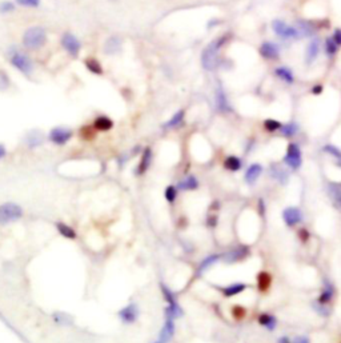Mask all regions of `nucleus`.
<instances>
[{"mask_svg": "<svg viewBox=\"0 0 341 343\" xmlns=\"http://www.w3.org/2000/svg\"><path fill=\"white\" fill-rule=\"evenodd\" d=\"M231 39V33H224L212 40L202 52V66L207 71H215L220 66V50Z\"/></svg>", "mask_w": 341, "mask_h": 343, "instance_id": "obj_1", "label": "nucleus"}, {"mask_svg": "<svg viewBox=\"0 0 341 343\" xmlns=\"http://www.w3.org/2000/svg\"><path fill=\"white\" fill-rule=\"evenodd\" d=\"M23 46L28 51H37L43 48L47 43V31L43 27L33 26L30 27L22 37Z\"/></svg>", "mask_w": 341, "mask_h": 343, "instance_id": "obj_2", "label": "nucleus"}, {"mask_svg": "<svg viewBox=\"0 0 341 343\" xmlns=\"http://www.w3.org/2000/svg\"><path fill=\"white\" fill-rule=\"evenodd\" d=\"M23 208L22 206L13 202H7V203L0 204V226H7V224L17 222L23 218Z\"/></svg>", "mask_w": 341, "mask_h": 343, "instance_id": "obj_3", "label": "nucleus"}, {"mask_svg": "<svg viewBox=\"0 0 341 343\" xmlns=\"http://www.w3.org/2000/svg\"><path fill=\"white\" fill-rule=\"evenodd\" d=\"M10 64L23 75H30L33 71L32 59L19 48H15L10 52Z\"/></svg>", "mask_w": 341, "mask_h": 343, "instance_id": "obj_4", "label": "nucleus"}, {"mask_svg": "<svg viewBox=\"0 0 341 343\" xmlns=\"http://www.w3.org/2000/svg\"><path fill=\"white\" fill-rule=\"evenodd\" d=\"M249 255H251V247L248 244H238V246L231 247L223 254L222 259L227 264H236L248 259Z\"/></svg>", "mask_w": 341, "mask_h": 343, "instance_id": "obj_5", "label": "nucleus"}, {"mask_svg": "<svg viewBox=\"0 0 341 343\" xmlns=\"http://www.w3.org/2000/svg\"><path fill=\"white\" fill-rule=\"evenodd\" d=\"M284 163L285 166L289 167L291 170L297 171L303 164V153L302 148L297 143H289L287 146L284 155Z\"/></svg>", "mask_w": 341, "mask_h": 343, "instance_id": "obj_6", "label": "nucleus"}, {"mask_svg": "<svg viewBox=\"0 0 341 343\" xmlns=\"http://www.w3.org/2000/svg\"><path fill=\"white\" fill-rule=\"evenodd\" d=\"M283 222L288 228H295L304 222V214L297 206L285 207L282 214Z\"/></svg>", "mask_w": 341, "mask_h": 343, "instance_id": "obj_7", "label": "nucleus"}, {"mask_svg": "<svg viewBox=\"0 0 341 343\" xmlns=\"http://www.w3.org/2000/svg\"><path fill=\"white\" fill-rule=\"evenodd\" d=\"M73 137V131L67 127H53L48 134V139L55 146H66Z\"/></svg>", "mask_w": 341, "mask_h": 343, "instance_id": "obj_8", "label": "nucleus"}, {"mask_svg": "<svg viewBox=\"0 0 341 343\" xmlns=\"http://www.w3.org/2000/svg\"><path fill=\"white\" fill-rule=\"evenodd\" d=\"M117 315H119V319L122 320V323L131 326V325L136 323V320L139 319L140 309L135 302H131V303H128L123 309H120Z\"/></svg>", "mask_w": 341, "mask_h": 343, "instance_id": "obj_9", "label": "nucleus"}, {"mask_svg": "<svg viewBox=\"0 0 341 343\" xmlns=\"http://www.w3.org/2000/svg\"><path fill=\"white\" fill-rule=\"evenodd\" d=\"M60 44L64 48L70 56H77L80 52V48H82V43H80V40L77 39L73 33L71 32H64L60 37Z\"/></svg>", "mask_w": 341, "mask_h": 343, "instance_id": "obj_10", "label": "nucleus"}, {"mask_svg": "<svg viewBox=\"0 0 341 343\" xmlns=\"http://www.w3.org/2000/svg\"><path fill=\"white\" fill-rule=\"evenodd\" d=\"M272 30L282 39H295V37L298 36L297 28L288 26L285 22L280 19H276L272 22Z\"/></svg>", "mask_w": 341, "mask_h": 343, "instance_id": "obj_11", "label": "nucleus"}, {"mask_svg": "<svg viewBox=\"0 0 341 343\" xmlns=\"http://www.w3.org/2000/svg\"><path fill=\"white\" fill-rule=\"evenodd\" d=\"M336 297V287L333 284V282L329 279H324L323 280V287L322 290H320V294H318V297L316 298V302L320 304H329L333 302Z\"/></svg>", "mask_w": 341, "mask_h": 343, "instance_id": "obj_12", "label": "nucleus"}, {"mask_svg": "<svg viewBox=\"0 0 341 343\" xmlns=\"http://www.w3.org/2000/svg\"><path fill=\"white\" fill-rule=\"evenodd\" d=\"M327 194L332 206L341 213V182H329L327 184Z\"/></svg>", "mask_w": 341, "mask_h": 343, "instance_id": "obj_13", "label": "nucleus"}, {"mask_svg": "<svg viewBox=\"0 0 341 343\" xmlns=\"http://www.w3.org/2000/svg\"><path fill=\"white\" fill-rule=\"evenodd\" d=\"M175 319H171V318H166L164 320V325H163L162 330H160L159 334V339L157 342L159 343H169L172 340L173 335H175Z\"/></svg>", "mask_w": 341, "mask_h": 343, "instance_id": "obj_14", "label": "nucleus"}, {"mask_svg": "<svg viewBox=\"0 0 341 343\" xmlns=\"http://www.w3.org/2000/svg\"><path fill=\"white\" fill-rule=\"evenodd\" d=\"M263 171H264V168H263V166L260 163L249 164L248 168L245 170V174H244L245 183L249 184V186H253V184H255L256 182L260 179Z\"/></svg>", "mask_w": 341, "mask_h": 343, "instance_id": "obj_15", "label": "nucleus"}, {"mask_svg": "<svg viewBox=\"0 0 341 343\" xmlns=\"http://www.w3.org/2000/svg\"><path fill=\"white\" fill-rule=\"evenodd\" d=\"M258 52L267 60H277L280 58L278 47L275 43H271V42H264L258 48Z\"/></svg>", "mask_w": 341, "mask_h": 343, "instance_id": "obj_16", "label": "nucleus"}, {"mask_svg": "<svg viewBox=\"0 0 341 343\" xmlns=\"http://www.w3.org/2000/svg\"><path fill=\"white\" fill-rule=\"evenodd\" d=\"M247 289H248V284L247 283H243V282H233V283L228 284V286L222 287V289H220V293H222L226 298H233L244 293Z\"/></svg>", "mask_w": 341, "mask_h": 343, "instance_id": "obj_17", "label": "nucleus"}, {"mask_svg": "<svg viewBox=\"0 0 341 343\" xmlns=\"http://www.w3.org/2000/svg\"><path fill=\"white\" fill-rule=\"evenodd\" d=\"M272 275L268 271H260L256 277V286H257V290L262 294H267L272 287Z\"/></svg>", "mask_w": 341, "mask_h": 343, "instance_id": "obj_18", "label": "nucleus"}, {"mask_svg": "<svg viewBox=\"0 0 341 343\" xmlns=\"http://www.w3.org/2000/svg\"><path fill=\"white\" fill-rule=\"evenodd\" d=\"M123 42L119 36H110L106 40L103 50L106 55H117L122 52Z\"/></svg>", "mask_w": 341, "mask_h": 343, "instance_id": "obj_19", "label": "nucleus"}, {"mask_svg": "<svg viewBox=\"0 0 341 343\" xmlns=\"http://www.w3.org/2000/svg\"><path fill=\"white\" fill-rule=\"evenodd\" d=\"M257 322L260 326L267 329L268 331H275L277 329L278 320L276 315H273L272 313H262L257 317Z\"/></svg>", "mask_w": 341, "mask_h": 343, "instance_id": "obj_20", "label": "nucleus"}, {"mask_svg": "<svg viewBox=\"0 0 341 343\" xmlns=\"http://www.w3.org/2000/svg\"><path fill=\"white\" fill-rule=\"evenodd\" d=\"M320 53V40L312 39L305 48V63L312 64Z\"/></svg>", "mask_w": 341, "mask_h": 343, "instance_id": "obj_21", "label": "nucleus"}, {"mask_svg": "<svg viewBox=\"0 0 341 343\" xmlns=\"http://www.w3.org/2000/svg\"><path fill=\"white\" fill-rule=\"evenodd\" d=\"M151 163H152V150H151L149 147H147V148H144V151H143L142 158H140V162H139V164H137V170H136V174H137L139 177L140 175H144V174L148 171Z\"/></svg>", "mask_w": 341, "mask_h": 343, "instance_id": "obj_22", "label": "nucleus"}, {"mask_svg": "<svg viewBox=\"0 0 341 343\" xmlns=\"http://www.w3.org/2000/svg\"><path fill=\"white\" fill-rule=\"evenodd\" d=\"M269 175H271L272 179H275L276 182H278L283 186H285L289 182L288 171L283 167L277 166V164H272L271 168H269Z\"/></svg>", "mask_w": 341, "mask_h": 343, "instance_id": "obj_23", "label": "nucleus"}, {"mask_svg": "<svg viewBox=\"0 0 341 343\" xmlns=\"http://www.w3.org/2000/svg\"><path fill=\"white\" fill-rule=\"evenodd\" d=\"M184 120H186V111H176L172 115V118L163 124V128H164V130H176V128H180V127L184 124Z\"/></svg>", "mask_w": 341, "mask_h": 343, "instance_id": "obj_24", "label": "nucleus"}, {"mask_svg": "<svg viewBox=\"0 0 341 343\" xmlns=\"http://www.w3.org/2000/svg\"><path fill=\"white\" fill-rule=\"evenodd\" d=\"M216 107H217V110L222 111V112H231L232 111V107L231 104H229V100L228 98H227L226 92H224V90H223L222 87H217L216 88Z\"/></svg>", "mask_w": 341, "mask_h": 343, "instance_id": "obj_25", "label": "nucleus"}, {"mask_svg": "<svg viewBox=\"0 0 341 343\" xmlns=\"http://www.w3.org/2000/svg\"><path fill=\"white\" fill-rule=\"evenodd\" d=\"M92 126L95 127V130L100 131V132H107V131L112 130L115 123L111 118H108L107 115H99V117L95 118L93 120Z\"/></svg>", "mask_w": 341, "mask_h": 343, "instance_id": "obj_26", "label": "nucleus"}, {"mask_svg": "<svg viewBox=\"0 0 341 343\" xmlns=\"http://www.w3.org/2000/svg\"><path fill=\"white\" fill-rule=\"evenodd\" d=\"M220 260H222V255H220V254H211V255L206 257L202 262H200L199 267H197V275L204 274L208 269L215 266V264L217 263V262H220Z\"/></svg>", "mask_w": 341, "mask_h": 343, "instance_id": "obj_27", "label": "nucleus"}, {"mask_svg": "<svg viewBox=\"0 0 341 343\" xmlns=\"http://www.w3.org/2000/svg\"><path fill=\"white\" fill-rule=\"evenodd\" d=\"M200 186L199 179L195 175H187L186 178H183L177 184V188L182 191H195L197 190Z\"/></svg>", "mask_w": 341, "mask_h": 343, "instance_id": "obj_28", "label": "nucleus"}, {"mask_svg": "<svg viewBox=\"0 0 341 343\" xmlns=\"http://www.w3.org/2000/svg\"><path fill=\"white\" fill-rule=\"evenodd\" d=\"M43 142H44V137L40 131L32 130L27 134L26 144L28 148H36V147H40L43 144Z\"/></svg>", "mask_w": 341, "mask_h": 343, "instance_id": "obj_29", "label": "nucleus"}, {"mask_svg": "<svg viewBox=\"0 0 341 343\" xmlns=\"http://www.w3.org/2000/svg\"><path fill=\"white\" fill-rule=\"evenodd\" d=\"M84 66H86L87 70L90 71L91 73H93V75H99L100 77V75L104 73L103 66H102V63H100L96 58H86V59H84Z\"/></svg>", "mask_w": 341, "mask_h": 343, "instance_id": "obj_30", "label": "nucleus"}, {"mask_svg": "<svg viewBox=\"0 0 341 343\" xmlns=\"http://www.w3.org/2000/svg\"><path fill=\"white\" fill-rule=\"evenodd\" d=\"M224 168L231 173H237V171L242 170L243 167V162L242 159L236 155H228V157L224 159V163H223Z\"/></svg>", "mask_w": 341, "mask_h": 343, "instance_id": "obj_31", "label": "nucleus"}, {"mask_svg": "<svg viewBox=\"0 0 341 343\" xmlns=\"http://www.w3.org/2000/svg\"><path fill=\"white\" fill-rule=\"evenodd\" d=\"M275 75L280 80H283L284 83L287 84H292L295 82V77H293V72H292L291 68L288 67H277L275 68Z\"/></svg>", "mask_w": 341, "mask_h": 343, "instance_id": "obj_32", "label": "nucleus"}, {"mask_svg": "<svg viewBox=\"0 0 341 343\" xmlns=\"http://www.w3.org/2000/svg\"><path fill=\"white\" fill-rule=\"evenodd\" d=\"M316 30H317V23L316 22H311V20H300V22H297L298 33L302 32L305 36L312 35Z\"/></svg>", "mask_w": 341, "mask_h": 343, "instance_id": "obj_33", "label": "nucleus"}, {"mask_svg": "<svg viewBox=\"0 0 341 343\" xmlns=\"http://www.w3.org/2000/svg\"><path fill=\"white\" fill-rule=\"evenodd\" d=\"M323 151L325 154H328L331 158H333V162H335L336 166L341 168V150L337 146H335V144H325L323 147Z\"/></svg>", "mask_w": 341, "mask_h": 343, "instance_id": "obj_34", "label": "nucleus"}, {"mask_svg": "<svg viewBox=\"0 0 341 343\" xmlns=\"http://www.w3.org/2000/svg\"><path fill=\"white\" fill-rule=\"evenodd\" d=\"M56 230L57 233L62 235L63 238H66V239H76V233H75V230H73L72 227L68 226V224L66 223H56Z\"/></svg>", "mask_w": 341, "mask_h": 343, "instance_id": "obj_35", "label": "nucleus"}, {"mask_svg": "<svg viewBox=\"0 0 341 343\" xmlns=\"http://www.w3.org/2000/svg\"><path fill=\"white\" fill-rule=\"evenodd\" d=\"M162 293H163V298H164V300L167 302V306L173 307L179 304V302H177V299H176L175 297V294L169 290L168 287L164 286V284H162Z\"/></svg>", "mask_w": 341, "mask_h": 343, "instance_id": "obj_36", "label": "nucleus"}, {"mask_svg": "<svg viewBox=\"0 0 341 343\" xmlns=\"http://www.w3.org/2000/svg\"><path fill=\"white\" fill-rule=\"evenodd\" d=\"M297 131H298V126L296 123H293V122H291V123H287V124H283V127L280 128V132H282L283 137H285V138L295 137L296 134H297Z\"/></svg>", "mask_w": 341, "mask_h": 343, "instance_id": "obj_37", "label": "nucleus"}, {"mask_svg": "<svg viewBox=\"0 0 341 343\" xmlns=\"http://www.w3.org/2000/svg\"><path fill=\"white\" fill-rule=\"evenodd\" d=\"M177 195H179V188L177 186H173V184H169L166 187L164 190V198L168 203H173L176 199H177Z\"/></svg>", "mask_w": 341, "mask_h": 343, "instance_id": "obj_38", "label": "nucleus"}, {"mask_svg": "<svg viewBox=\"0 0 341 343\" xmlns=\"http://www.w3.org/2000/svg\"><path fill=\"white\" fill-rule=\"evenodd\" d=\"M247 314H248V311H247V309H245L244 306H242V304H235V306H232L231 315L235 320H243L245 317H247Z\"/></svg>", "mask_w": 341, "mask_h": 343, "instance_id": "obj_39", "label": "nucleus"}, {"mask_svg": "<svg viewBox=\"0 0 341 343\" xmlns=\"http://www.w3.org/2000/svg\"><path fill=\"white\" fill-rule=\"evenodd\" d=\"M312 307H313V310H315L316 314H317V315H320V317H323V318L331 317V313H332L331 307L327 306V304H320L315 300V302L312 303Z\"/></svg>", "mask_w": 341, "mask_h": 343, "instance_id": "obj_40", "label": "nucleus"}, {"mask_svg": "<svg viewBox=\"0 0 341 343\" xmlns=\"http://www.w3.org/2000/svg\"><path fill=\"white\" fill-rule=\"evenodd\" d=\"M325 51H327V55L328 56H333L336 55L338 51V46L336 44V42L332 37H327L325 40Z\"/></svg>", "mask_w": 341, "mask_h": 343, "instance_id": "obj_41", "label": "nucleus"}, {"mask_svg": "<svg viewBox=\"0 0 341 343\" xmlns=\"http://www.w3.org/2000/svg\"><path fill=\"white\" fill-rule=\"evenodd\" d=\"M283 127L282 122H278L276 119H267L264 120V128L269 132H275V131L280 130Z\"/></svg>", "mask_w": 341, "mask_h": 343, "instance_id": "obj_42", "label": "nucleus"}, {"mask_svg": "<svg viewBox=\"0 0 341 343\" xmlns=\"http://www.w3.org/2000/svg\"><path fill=\"white\" fill-rule=\"evenodd\" d=\"M95 127L90 126V124H87V126L82 127V130L79 131L80 137H83L84 139H93L95 138Z\"/></svg>", "mask_w": 341, "mask_h": 343, "instance_id": "obj_43", "label": "nucleus"}, {"mask_svg": "<svg viewBox=\"0 0 341 343\" xmlns=\"http://www.w3.org/2000/svg\"><path fill=\"white\" fill-rule=\"evenodd\" d=\"M297 238L300 239L302 243H308L309 239H311V233H309L305 227H300L297 230Z\"/></svg>", "mask_w": 341, "mask_h": 343, "instance_id": "obj_44", "label": "nucleus"}, {"mask_svg": "<svg viewBox=\"0 0 341 343\" xmlns=\"http://www.w3.org/2000/svg\"><path fill=\"white\" fill-rule=\"evenodd\" d=\"M16 4L22 7H28V8H37L40 6V0H15Z\"/></svg>", "mask_w": 341, "mask_h": 343, "instance_id": "obj_45", "label": "nucleus"}, {"mask_svg": "<svg viewBox=\"0 0 341 343\" xmlns=\"http://www.w3.org/2000/svg\"><path fill=\"white\" fill-rule=\"evenodd\" d=\"M11 80L4 71H0V91H4L8 88Z\"/></svg>", "mask_w": 341, "mask_h": 343, "instance_id": "obj_46", "label": "nucleus"}, {"mask_svg": "<svg viewBox=\"0 0 341 343\" xmlns=\"http://www.w3.org/2000/svg\"><path fill=\"white\" fill-rule=\"evenodd\" d=\"M53 319H55V322H56L57 325L70 323V318H68V315H66V314H62V313L53 314Z\"/></svg>", "mask_w": 341, "mask_h": 343, "instance_id": "obj_47", "label": "nucleus"}, {"mask_svg": "<svg viewBox=\"0 0 341 343\" xmlns=\"http://www.w3.org/2000/svg\"><path fill=\"white\" fill-rule=\"evenodd\" d=\"M12 11H15V4L11 2H3L0 4V13H8Z\"/></svg>", "mask_w": 341, "mask_h": 343, "instance_id": "obj_48", "label": "nucleus"}, {"mask_svg": "<svg viewBox=\"0 0 341 343\" xmlns=\"http://www.w3.org/2000/svg\"><path fill=\"white\" fill-rule=\"evenodd\" d=\"M332 39L335 40L336 44H337L338 47L341 46V28H336V30L333 31V36H332Z\"/></svg>", "mask_w": 341, "mask_h": 343, "instance_id": "obj_49", "label": "nucleus"}, {"mask_svg": "<svg viewBox=\"0 0 341 343\" xmlns=\"http://www.w3.org/2000/svg\"><path fill=\"white\" fill-rule=\"evenodd\" d=\"M292 343H311V339L307 335H297L293 338Z\"/></svg>", "mask_w": 341, "mask_h": 343, "instance_id": "obj_50", "label": "nucleus"}, {"mask_svg": "<svg viewBox=\"0 0 341 343\" xmlns=\"http://www.w3.org/2000/svg\"><path fill=\"white\" fill-rule=\"evenodd\" d=\"M207 224H208V227H211V228L216 227V224H217V217H216V215L209 217L208 219H207Z\"/></svg>", "mask_w": 341, "mask_h": 343, "instance_id": "obj_51", "label": "nucleus"}, {"mask_svg": "<svg viewBox=\"0 0 341 343\" xmlns=\"http://www.w3.org/2000/svg\"><path fill=\"white\" fill-rule=\"evenodd\" d=\"M322 92H323L322 84H316V86L312 87V93H313V95H320Z\"/></svg>", "mask_w": 341, "mask_h": 343, "instance_id": "obj_52", "label": "nucleus"}, {"mask_svg": "<svg viewBox=\"0 0 341 343\" xmlns=\"http://www.w3.org/2000/svg\"><path fill=\"white\" fill-rule=\"evenodd\" d=\"M258 211H260V215H262V217H264V215H265V204H264V200H263V199L258 200Z\"/></svg>", "mask_w": 341, "mask_h": 343, "instance_id": "obj_53", "label": "nucleus"}, {"mask_svg": "<svg viewBox=\"0 0 341 343\" xmlns=\"http://www.w3.org/2000/svg\"><path fill=\"white\" fill-rule=\"evenodd\" d=\"M276 343H292V340L289 339L288 337H287V335H283V337H280L277 339V342Z\"/></svg>", "mask_w": 341, "mask_h": 343, "instance_id": "obj_54", "label": "nucleus"}, {"mask_svg": "<svg viewBox=\"0 0 341 343\" xmlns=\"http://www.w3.org/2000/svg\"><path fill=\"white\" fill-rule=\"evenodd\" d=\"M7 155V150L6 147L3 146V144H0V159H3L4 157Z\"/></svg>", "mask_w": 341, "mask_h": 343, "instance_id": "obj_55", "label": "nucleus"}, {"mask_svg": "<svg viewBox=\"0 0 341 343\" xmlns=\"http://www.w3.org/2000/svg\"><path fill=\"white\" fill-rule=\"evenodd\" d=\"M153 343H159V342H157V340H156V342H153Z\"/></svg>", "mask_w": 341, "mask_h": 343, "instance_id": "obj_56", "label": "nucleus"}]
</instances>
